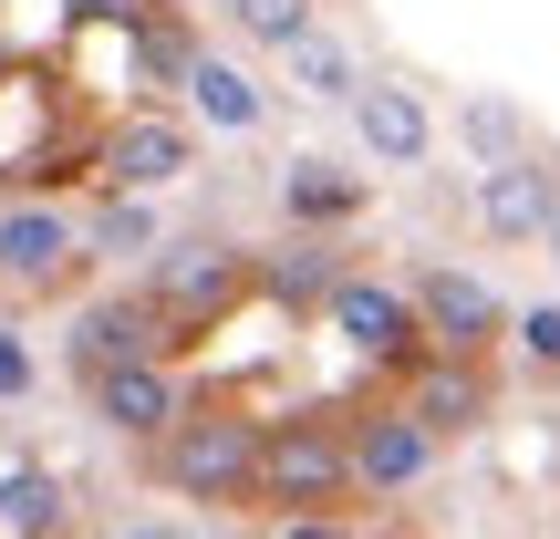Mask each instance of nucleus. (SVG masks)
Here are the masks:
<instances>
[{
	"mask_svg": "<svg viewBox=\"0 0 560 539\" xmlns=\"http://www.w3.org/2000/svg\"><path fill=\"white\" fill-rule=\"evenodd\" d=\"M156 467L177 499H260V415H240V405H187L177 425L156 436Z\"/></svg>",
	"mask_w": 560,
	"mask_h": 539,
	"instance_id": "1",
	"label": "nucleus"
},
{
	"mask_svg": "<svg viewBox=\"0 0 560 539\" xmlns=\"http://www.w3.org/2000/svg\"><path fill=\"white\" fill-rule=\"evenodd\" d=\"M353 499V415H280L260 425V508L301 519V508H332Z\"/></svg>",
	"mask_w": 560,
	"mask_h": 539,
	"instance_id": "2",
	"label": "nucleus"
},
{
	"mask_svg": "<svg viewBox=\"0 0 560 539\" xmlns=\"http://www.w3.org/2000/svg\"><path fill=\"white\" fill-rule=\"evenodd\" d=\"M240 291H249V260H240V249H219V239H166L156 260H145V301L166 312V332L219 321Z\"/></svg>",
	"mask_w": 560,
	"mask_h": 539,
	"instance_id": "3",
	"label": "nucleus"
},
{
	"mask_svg": "<svg viewBox=\"0 0 560 539\" xmlns=\"http://www.w3.org/2000/svg\"><path fill=\"white\" fill-rule=\"evenodd\" d=\"M446 457V436L416 415V405H374V415H353V499H405V488H425Z\"/></svg>",
	"mask_w": 560,
	"mask_h": 539,
	"instance_id": "4",
	"label": "nucleus"
},
{
	"mask_svg": "<svg viewBox=\"0 0 560 539\" xmlns=\"http://www.w3.org/2000/svg\"><path fill=\"white\" fill-rule=\"evenodd\" d=\"M322 332H332L342 353H363V363H416L425 321H416V291H395V280H353V270H342V291L322 301Z\"/></svg>",
	"mask_w": 560,
	"mask_h": 539,
	"instance_id": "5",
	"label": "nucleus"
},
{
	"mask_svg": "<svg viewBox=\"0 0 560 539\" xmlns=\"http://www.w3.org/2000/svg\"><path fill=\"white\" fill-rule=\"evenodd\" d=\"M83 260V219L73 208H52V198H11L0 208V280L11 291H62Z\"/></svg>",
	"mask_w": 560,
	"mask_h": 539,
	"instance_id": "6",
	"label": "nucleus"
},
{
	"mask_svg": "<svg viewBox=\"0 0 560 539\" xmlns=\"http://www.w3.org/2000/svg\"><path fill=\"white\" fill-rule=\"evenodd\" d=\"M416 321H425L436 353H478L488 363V342H509V321H520V312H509L478 270H416Z\"/></svg>",
	"mask_w": 560,
	"mask_h": 539,
	"instance_id": "7",
	"label": "nucleus"
},
{
	"mask_svg": "<svg viewBox=\"0 0 560 539\" xmlns=\"http://www.w3.org/2000/svg\"><path fill=\"white\" fill-rule=\"evenodd\" d=\"M550 219H560V166H540L520 145V156H488L478 166V229L488 239H550Z\"/></svg>",
	"mask_w": 560,
	"mask_h": 539,
	"instance_id": "8",
	"label": "nucleus"
},
{
	"mask_svg": "<svg viewBox=\"0 0 560 539\" xmlns=\"http://www.w3.org/2000/svg\"><path fill=\"white\" fill-rule=\"evenodd\" d=\"M156 342H166V312H156L145 291H115V301H83V312H73V332H62V363L94 384V374H115V363L156 353Z\"/></svg>",
	"mask_w": 560,
	"mask_h": 539,
	"instance_id": "9",
	"label": "nucleus"
},
{
	"mask_svg": "<svg viewBox=\"0 0 560 539\" xmlns=\"http://www.w3.org/2000/svg\"><path fill=\"white\" fill-rule=\"evenodd\" d=\"M104 187H136V198H166V187L198 166V136H187L177 115H125L115 136H104Z\"/></svg>",
	"mask_w": 560,
	"mask_h": 539,
	"instance_id": "10",
	"label": "nucleus"
},
{
	"mask_svg": "<svg viewBox=\"0 0 560 539\" xmlns=\"http://www.w3.org/2000/svg\"><path fill=\"white\" fill-rule=\"evenodd\" d=\"M353 136H363V156H374V166H425V156H436V115H425V94H416V83H395V73H363Z\"/></svg>",
	"mask_w": 560,
	"mask_h": 539,
	"instance_id": "11",
	"label": "nucleus"
},
{
	"mask_svg": "<svg viewBox=\"0 0 560 539\" xmlns=\"http://www.w3.org/2000/svg\"><path fill=\"white\" fill-rule=\"evenodd\" d=\"M83 395H94V415L115 425V436H136V446H156L166 425L187 415V384L166 374L156 353H136V363H115V374H94V384H83Z\"/></svg>",
	"mask_w": 560,
	"mask_h": 539,
	"instance_id": "12",
	"label": "nucleus"
},
{
	"mask_svg": "<svg viewBox=\"0 0 560 539\" xmlns=\"http://www.w3.org/2000/svg\"><path fill=\"white\" fill-rule=\"evenodd\" d=\"M177 94H187V115H198L208 136H260L270 125V83L249 73V62H229V52H198Z\"/></svg>",
	"mask_w": 560,
	"mask_h": 539,
	"instance_id": "13",
	"label": "nucleus"
},
{
	"mask_svg": "<svg viewBox=\"0 0 560 539\" xmlns=\"http://www.w3.org/2000/svg\"><path fill=\"white\" fill-rule=\"evenodd\" d=\"M405 405H416L436 436H467V425L488 415V374H478V353H436V342H425V353L405 363Z\"/></svg>",
	"mask_w": 560,
	"mask_h": 539,
	"instance_id": "14",
	"label": "nucleus"
},
{
	"mask_svg": "<svg viewBox=\"0 0 560 539\" xmlns=\"http://www.w3.org/2000/svg\"><path fill=\"white\" fill-rule=\"evenodd\" d=\"M156 249H166L156 198H136V187H104L94 219H83V260H156Z\"/></svg>",
	"mask_w": 560,
	"mask_h": 539,
	"instance_id": "15",
	"label": "nucleus"
},
{
	"mask_svg": "<svg viewBox=\"0 0 560 539\" xmlns=\"http://www.w3.org/2000/svg\"><path fill=\"white\" fill-rule=\"evenodd\" d=\"M280 62H291V83H301L312 104H353V94H363V62H353V42H342V32H322V21H312V32H301Z\"/></svg>",
	"mask_w": 560,
	"mask_h": 539,
	"instance_id": "16",
	"label": "nucleus"
},
{
	"mask_svg": "<svg viewBox=\"0 0 560 539\" xmlns=\"http://www.w3.org/2000/svg\"><path fill=\"white\" fill-rule=\"evenodd\" d=\"M280 208H291L301 229H342V219L363 208V187L342 177L332 156H291V177H280Z\"/></svg>",
	"mask_w": 560,
	"mask_h": 539,
	"instance_id": "17",
	"label": "nucleus"
},
{
	"mask_svg": "<svg viewBox=\"0 0 560 539\" xmlns=\"http://www.w3.org/2000/svg\"><path fill=\"white\" fill-rule=\"evenodd\" d=\"M62 519H73V499H62L52 467H11L0 478V529L11 539H62Z\"/></svg>",
	"mask_w": 560,
	"mask_h": 539,
	"instance_id": "18",
	"label": "nucleus"
},
{
	"mask_svg": "<svg viewBox=\"0 0 560 539\" xmlns=\"http://www.w3.org/2000/svg\"><path fill=\"white\" fill-rule=\"evenodd\" d=\"M260 291H270V301H291V312H322V301L342 291V260H332L322 239H301V249H280V260L260 270Z\"/></svg>",
	"mask_w": 560,
	"mask_h": 539,
	"instance_id": "19",
	"label": "nucleus"
},
{
	"mask_svg": "<svg viewBox=\"0 0 560 539\" xmlns=\"http://www.w3.org/2000/svg\"><path fill=\"white\" fill-rule=\"evenodd\" d=\"M229 32L260 42V52H291V42L312 32V0H229Z\"/></svg>",
	"mask_w": 560,
	"mask_h": 539,
	"instance_id": "20",
	"label": "nucleus"
},
{
	"mask_svg": "<svg viewBox=\"0 0 560 539\" xmlns=\"http://www.w3.org/2000/svg\"><path fill=\"white\" fill-rule=\"evenodd\" d=\"M457 136H467V156H520V104L509 94H467V115H457Z\"/></svg>",
	"mask_w": 560,
	"mask_h": 539,
	"instance_id": "21",
	"label": "nucleus"
},
{
	"mask_svg": "<svg viewBox=\"0 0 560 539\" xmlns=\"http://www.w3.org/2000/svg\"><path fill=\"white\" fill-rule=\"evenodd\" d=\"M509 332H520V353L540 363V374H560V301H540V312H520Z\"/></svg>",
	"mask_w": 560,
	"mask_h": 539,
	"instance_id": "22",
	"label": "nucleus"
},
{
	"mask_svg": "<svg viewBox=\"0 0 560 539\" xmlns=\"http://www.w3.org/2000/svg\"><path fill=\"white\" fill-rule=\"evenodd\" d=\"M11 395H32V353H21V342L0 332V405H11Z\"/></svg>",
	"mask_w": 560,
	"mask_h": 539,
	"instance_id": "23",
	"label": "nucleus"
},
{
	"mask_svg": "<svg viewBox=\"0 0 560 539\" xmlns=\"http://www.w3.org/2000/svg\"><path fill=\"white\" fill-rule=\"evenodd\" d=\"M280 539H363V529H342V519H322V508H301V519H280Z\"/></svg>",
	"mask_w": 560,
	"mask_h": 539,
	"instance_id": "24",
	"label": "nucleus"
},
{
	"mask_svg": "<svg viewBox=\"0 0 560 539\" xmlns=\"http://www.w3.org/2000/svg\"><path fill=\"white\" fill-rule=\"evenodd\" d=\"M73 11H94V21H145L156 0H73Z\"/></svg>",
	"mask_w": 560,
	"mask_h": 539,
	"instance_id": "25",
	"label": "nucleus"
},
{
	"mask_svg": "<svg viewBox=\"0 0 560 539\" xmlns=\"http://www.w3.org/2000/svg\"><path fill=\"white\" fill-rule=\"evenodd\" d=\"M115 539H187V529H166V519H136V529H115Z\"/></svg>",
	"mask_w": 560,
	"mask_h": 539,
	"instance_id": "26",
	"label": "nucleus"
},
{
	"mask_svg": "<svg viewBox=\"0 0 560 539\" xmlns=\"http://www.w3.org/2000/svg\"><path fill=\"white\" fill-rule=\"evenodd\" d=\"M550 260H560V219H550Z\"/></svg>",
	"mask_w": 560,
	"mask_h": 539,
	"instance_id": "27",
	"label": "nucleus"
}]
</instances>
